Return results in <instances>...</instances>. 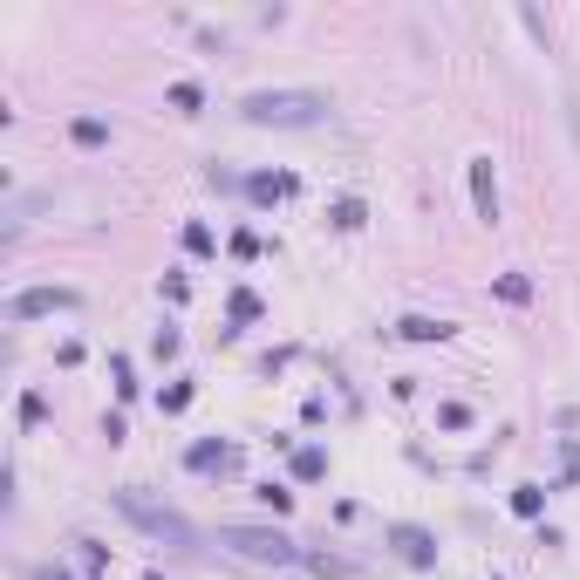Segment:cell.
Returning a JSON list of instances; mask_svg holds the SVG:
<instances>
[{
    "label": "cell",
    "mask_w": 580,
    "mask_h": 580,
    "mask_svg": "<svg viewBox=\"0 0 580 580\" xmlns=\"http://www.w3.org/2000/svg\"><path fill=\"white\" fill-rule=\"evenodd\" d=\"M171 109L199 117V109H205V89H199V82H171Z\"/></svg>",
    "instance_id": "11"
},
{
    "label": "cell",
    "mask_w": 580,
    "mask_h": 580,
    "mask_svg": "<svg viewBox=\"0 0 580 580\" xmlns=\"http://www.w3.org/2000/svg\"><path fill=\"white\" fill-rule=\"evenodd\" d=\"M219 539H226L232 553H246V560H274V566L301 560V547H294L287 533H274V526H226Z\"/></svg>",
    "instance_id": "2"
},
{
    "label": "cell",
    "mask_w": 580,
    "mask_h": 580,
    "mask_svg": "<svg viewBox=\"0 0 580 580\" xmlns=\"http://www.w3.org/2000/svg\"><path fill=\"white\" fill-rule=\"evenodd\" d=\"M76 547H82V566H89V574H103V566H109V547H96V539H76Z\"/></svg>",
    "instance_id": "17"
},
{
    "label": "cell",
    "mask_w": 580,
    "mask_h": 580,
    "mask_svg": "<svg viewBox=\"0 0 580 580\" xmlns=\"http://www.w3.org/2000/svg\"><path fill=\"white\" fill-rule=\"evenodd\" d=\"M184 246H192V253H212L219 239H212V232H205V226H184Z\"/></svg>",
    "instance_id": "21"
},
{
    "label": "cell",
    "mask_w": 580,
    "mask_h": 580,
    "mask_svg": "<svg viewBox=\"0 0 580 580\" xmlns=\"http://www.w3.org/2000/svg\"><path fill=\"white\" fill-rule=\"evenodd\" d=\"M472 199H478V219H499V184H491V157H472Z\"/></svg>",
    "instance_id": "7"
},
{
    "label": "cell",
    "mask_w": 580,
    "mask_h": 580,
    "mask_svg": "<svg viewBox=\"0 0 580 580\" xmlns=\"http://www.w3.org/2000/svg\"><path fill=\"white\" fill-rule=\"evenodd\" d=\"M144 580H157V574H144Z\"/></svg>",
    "instance_id": "23"
},
{
    "label": "cell",
    "mask_w": 580,
    "mask_h": 580,
    "mask_svg": "<svg viewBox=\"0 0 580 580\" xmlns=\"http://www.w3.org/2000/svg\"><path fill=\"white\" fill-rule=\"evenodd\" d=\"M294 478H307V485H314V478H328V451H314V444H307V451H294Z\"/></svg>",
    "instance_id": "10"
},
{
    "label": "cell",
    "mask_w": 580,
    "mask_h": 580,
    "mask_svg": "<svg viewBox=\"0 0 580 580\" xmlns=\"http://www.w3.org/2000/svg\"><path fill=\"white\" fill-rule=\"evenodd\" d=\"M389 547H397L410 566H437V539H430L424 526H389Z\"/></svg>",
    "instance_id": "5"
},
{
    "label": "cell",
    "mask_w": 580,
    "mask_h": 580,
    "mask_svg": "<svg viewBox=\"0 0 580 580\" xmlns=\"http://www.w3.org/2000/svg\"><path fill=\"white\" fill-rule=\"evenodd\" d=\"M157 403H164V410H184V403H192V382H171V389H164Z\"/></svg>",
    "instance_id": "20"
},
{
    "label": "cell",
    "mask_w": 580,
    "mask_h": 580,
    "mask_svg": "<svg viewBox=\"0 0 580 580\" xmlns=\"http://www.w3.org/2000/svg\"><path fill=\"white\" fill-rule=\"evenodd\" d=\"M76 307V294L69 287H28V294H14L7 301V321H34V314H69Z\"/></svg>",
    "instance_id": "4"
},
{
    "label": "cell",
    "mask_w": 580,
    "mask_h": 580,
    "mask_svg": "<svg viewBox=\"0 0 580 580\" xmlns=\"http://www.w3.org/2000/svg\"><path fill=\"white\" fill-rule=\"evenodd\" d=\"M328 219H335L341 232H355V226H362L369 212H362V199H335V205H328Z\"/></svg>",
    "instance_id": "13"
},
{
    "label": "cell",
    "mask_w": 580,
    "mask_h": 580,
    "mask_svg": "<svg viewBox=\"0 0 580 580\" xmlns=\"http://www.w3.org/2000/svg\"><path fill=\"white\" fill-rule=\"evenodd\" d=\"M28 580H76V574H61V566H34Z\"/></svg>",
    "instance_id": "22"
},
{
    "label": "cell",
    "mask_w": 580,
    "mask_h": 580,
    "mask_svg": "<svg viewBox=\"0 0 580 580\" xmlns=\"http://www.w3.org/2000/svg\"><path fill=\"white\" fill-rule=\"evenodd\" d=\"M397 335H403V341H451L458 328H451V321H430V314H403Z\"/></svg>",
    "instance_id": "8"
},
{
    "label": "cell",
    "mask_w": 580,
    "mask_h": 580,
    "mask_svg": "<svg viewBox=\"0 0 580 580\" xmlns=\"http://www.w3.org/2000/svg\"><path fill=\"white\" fill-rule=\"evenodd\" d=\"M499 301H512V307L533 301V280H526V274H505V280H499Z\"/></svg>",
    "instance_id": "15"
},
{
    "label": "cell",
    "mask_w": 580,
    "mask_h": 580,
    "mask_svg": "<svg viewBox=\"0 0 580 580\" xmlns=\"http://www.w3.org/2000/svg\"><path fill=\"white\" fill-rule=\"evenodd\" d=\"M232 253H239V260H260V232H232Z\"/></svg>",
    "instance_id": "19"
},
{
    "label": "cell",
    "mask_w": 580,
    "mask_h": 580,
    "mask_svg": "<svg viewBox=\"0 0 580 580\" xmlns=\"http://www.w3.org/2000/svg\"><path fill=\"white\" fill-rule=\"evenodd\" d=\"M246 123H260V130H307V123H328L335 117V103L321 89H253L239 103Z\"/></svg>",
    "instance_id": "1"
},
{
    "label": "cell",
    "mask_w": 580,
    "mask_h": 580,
    "mask_svg": "<svg viewBox=\"0 0 580 580\" xmlns=\"http://www.w3.org/2000/svg\"><path fill=\"white\" fill-rule=\"evenodd\" d=\"M437 424H444V430H464V424H472V410H464V403H444Z\"/></svg>",
    "instance_id": "18"
},
{
    "label": "cell",
    "mask_w": 580,
    "mask_h": 580,
    "mask_svg": "<svg viewBox=\"0 0 580 580\" xmlns=\"http://www.w3.org/2000/svg\"><path fill=\"white\" fill-rule=\"evenodd\" d=\"M69 130H76V144H89V151H96V144H109V123L103 117H76Z\"/></svg>",
    "instance_id": "12"
},
{
    "label": "cell",
    "mask_w": 580,
    "mask_h": 580,
    "mask_svg": "<svg viewBox=\"0 0 580 580\" xmlns=\"http://www.w3.org/2000/svg\"><path fill=\"white\" fill-rule=\"evenodd\" d=\"M232 321H239V328H246V321H260V294H232Z\"/></svg>",
    "instance_id": "16"
},
{
    "label": "cell",
    "mask_w": 580,
    "mask_h": 580,
    "mask_svg": "<svg viewBox=\"0 0 580 580\" xmlns=\"http://www.w3.org/2000/svg\"><path fill=\"white\" fill-rule=\"evenodd\" d=\"M539 505H547V491H539V485H519V491H512V512H519V519H539Z\"/></svg>",
    "instance_id": "14"
},
{
    "label": "cell",
    "mask_w": 580,
    "mask_h": 580,
    "mask_svg": "<svg viewBox=\"0 0 580 580\" xmlns=\"http://www.w3.org/2000/svg\"><path fill=\"white\" fill-rule=\"evenodd\" d=\"M184 464H192V472H232V464H239V451H232V444H219V437H205V444H192V451H184Z\"/></svg>",
    "instance_id": "6"
},
{
    "label": "cell",
    "mask_w": 580,
    "mask_h": 580,
    "mask_svg": "<svg viewBox=\"0 0 580 580\" xmlns=\"http://www.w3.org/2000/svg\"><path fill=\"white\" fill-rule=\"evenodd\" d=\"M117 505H123V519H137L144 533H157V539H171V547H192V526L171 512V505H144L137 491H117Z\"/></svg>",
    "instance_id": "3"
},
{
    "label": "cell",
    "mask_w": 580,
    "mask_h": 580,
    "mask_svg": "<svg viewBox=\"0 0 580 580\" xmlns=\"http://www.w3.org/2000/svg\"><path fill=\"white\" fill-rule=\"evenodd\" d=\"M246 199H253V205H280V199H294V178L260 171V178H246Z\"/></svg>",
    "instance_id": "9"
}]
</instances>
